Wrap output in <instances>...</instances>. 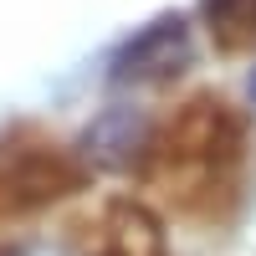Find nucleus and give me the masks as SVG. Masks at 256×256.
<instances>
[{"label":"nucleus","mask_w":256,"mask_h":256,"mask_svg":"<svg viewBox=\"0 0 256 256\" xmlns=\"http://www.w3.org/2000/svg\"><path fill=\"white\" fill-rule=\"evenodd\" d=\"M195 62V31L190 20L164 10L148 26H138L128 41H118L108 56V82L113 88H144V82H174Z\"/></svg>","instance_id":"f257e3e1"},{"label":"nucleus","mask_w":256,"mask_h":256,"mask_svg":"<svg viewBox=\"0 0 256 256\" xmlns=\"http://www.w3.org/2000/svg\"><path fill=\"white\" fill-rule=\"evenodd\" d=\"M82 180V159L46 138L0 148V210H41Z\"/></svg>","instance_id":"f03ea898"},{"label":"nucleus","mask_w":256,"mask_h":256,"mask_svg":"<svg viewBox=\"0 0 256 256\" xmlns=\"http://www.w3.org/2000/svg\"><path fill=\"white\" fill-rule=\"evenodd\" d=\"M154 154V118L138 102H108L77 134V159L102 174H128Z\"/></svg>","instance_id":"7ed1b4c3"},{"label":"nucleus","mask_w":256,"mask_h":256,"mask_svg":"<svg viewBox=\"0 0 256 256\" xmlns=\"http://www.w3.org/2000/svg\"><path fill=\"white\" fill-rule=\"evenodd\" d=\"M200 16L220 46L256 41V0H200Z\"/></svg>","instance_id":"20e7f679"},{"label":"nucleus","mask_w":256,"mask_h":256,"mask_svg":"<svg viewBox=\"0 0 256 256\" xmlns=\"http://www.w3.org/2000/svg\"><path fill=\"white\" fill-rule=\"evenodd\" d=\"M246 92H251V102H256V72H251V77H246Z\"/></svg>","instance_id":"39448f33"}]
</instances>
